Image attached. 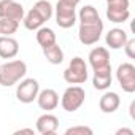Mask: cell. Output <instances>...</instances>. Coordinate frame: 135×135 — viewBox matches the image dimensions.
I'll list each match as a JSON object with an SVG mask.
<instances>
[{"label": "cell", "instance_id": "obj_18", "mask_svg": "<svg viewBox=\"0 0 135 135\" xmlns=\"http://www.w3.org/2000/svg\"><path fill=\"white\" fill-rule=\"evenodd\" d=\"M43 54H45L46 60L52 65H59L64 62V51L57 43H54L48 48H43Z\"/></svg>", "mask_w": 135, "mask_h": 135}, {"label": "cell", "instance_id": "obj_28", "mask_svg": "<svg viewBox=\"0 0 135 135\" xmlns=\"http://www.w3.org/2000/svg\"><path fill=\"white\" fill-rule=\"evenodd\" d=\"M64 2H67V3H72V5H75V7H76V5L80 3V0H64Z\"/></svg>", "mask_w": 135, "mask_h": 135}, {"label": "cell", "instance_id": "obj_13", "mask_svg": "<svg viewBox=\"0 0 135 135\" xmlns=\"http://www.w3.org/2000/svg\"><path fill=\"white\" fill-rule=\"evenodd\" d=\"M19 52V43L13 37L0 35V57L2 59H13Z\"/></svg>", "mask_w": 135, "mask_h": 135}, {"label": "cell", "instance_id": "obj_5", "mask_svg": "<svg viewBox=\"0 0 135 135\" xmlns=\"http://www.w3.org/2000/svg\"><path fill=\"white\" fill-rule=\"evenodd\" d=\"M56 22L62 29H70L76 22V7L67 3L64 0H57L56 3Z\"/></svg>", "mask_w": 135, "mask_h": 135}, {"label": "cell", "instance_id": "obj_12", "mask_svg": "<svg viewBox=\"0 0 135 135\" xmlns=\"http://www.w3.org/2000/svg\"><path fill=\"white\" fill-rule=\"evenodd\" d=\"M113 76H111V65L108 67H102V69L94 70V76H92V86L97 91H107L111 86Z\"/></svg>", "mask_w": 135, "mask_h": 135}, {"label": "cell", "instance_id": "obj_16", "mask_svg": "<svg viewBox=\"0 0 135 135\" xmlns=\"http://www.w3.org/2000/svg\"><path fill=\"white\" fill-rule=\"evenodd\" d=\"M35 38H37V43L41 46V49H43V48H48V46H51V45H54V43H57V38H56L54 30L49 29V27H43V26H41L40 29H37Z\"/></svg>", "mask_w": 135, "mask_h": 135}, {"label": "cell", "instance_id": "obj_3", "mask_svg": "<svg viewBox=\"0 0 135 135\" xmlns=\"http://www.w3.org/2000/svg\"><path fill=\"white\" fill-rule=\"evenodd\" d=\"M84 100H86V91L81 86L73 84V86H69L64 91V94L60 97V105L65 111L73 113L83 107Z\"/></svg>", "mask_w": 135, "mask_h": 135}, {"label": "cell", "instance_id": "obj_1", "mask_svg": "<svg viewBox=\"0 0 135 135\" xmlns=\"http://www.w3.org/2000/svg\"><path fill=\"white\" fill-rule=\"evenodd\" d=\"M27 73V64L21 59L8 60L0 65V86L10 88L18 84Z\"/></svg>", "mask_w": 135, "mask_h": 135}, {"label": "cell", "instance_id": "obj_8", "mask_svg": "<svg viewBox=\"0 0 135 135\" xmlns=\"http://www.w3.org/2000/svg\"><path fill=\"white\" fill-rule=\"evenodd\" d=\"M24 15H26L24 7L19 2H16V0H0V18L21 22Z\"/></svg>", "mask_w": 135, "mask_h": 135}, {"label": "cell", "instance_id": "obj_7", "mask_svg": "<svg viewBox=\"0 0 135 135\" xmlns=\"http://www.w3.org/2000/svg\"><path fill=\"white\" fill-rule=\"evenodd\" d=\"M116 80L124 92H135V65L130 62H124L116 70Z\"/></svg>", "mask_w": 135, "mask_h": 135}, {"label": "cell", "instance_id": "obj_29", "mask_svg": "<svg viewBox=\"0 0 135 135\" xmlns=\"http://www.w3.org/2000/svg\"><path fill=\"white\" fill-rule=\"evenodd\" d=\"M133 108H135V102H132V103H130V116H132V119L135 118V116H133Z\"/></svg>", "mask_w": 135, "mask_h": 135}, {"label": "cell", "instance_id": "obj_6", "mask_svg": "<svg viewBox=\"0 0 135 135\" xmlns=\"http://www.w3.org/2000/svg\"><path fill=\"white\" fill-rule=\"evenodd\" d=\"M40 92V83L35 78H22L16 86V99L21 103H32Z\"/></svg>", "mask_w": 135, "mask_h": 135}, {"label": "cell", "instance_id": "obj_11", "mask_svg": "<svg viewBox=\"0 0 135 135\" xmlns=\"http://www.w3.org/2000/svg\"><path fill=\"white\" fill-rule=\"evenodd\" d=\"M88 60H89V65L92 67V70H97V69H102V67L111 65L110 64V52L103 46H97V48L91 49V52L88 56Z\"/></svg>", "mask_w": 135, "mask_h": 135}, {"label": "cell", "instance_id": "obj_9", "mask_svg": "<svg viewBox=\"0 0 135 135\" xmlns=\"http://www.w3.org/2000/svg\"><path fill=\"white\" fill-rule=\"evenodd\" d=\"M57 129H59V119L49 111H46L37 119V132L40 135H52L57 132Z\"/></svg>", "mask_w": 135, "mask_h": 135}, {"label": "cell", "instance_id": "obj_25", "mask_svg": "<svg viewBox=\"0 0 135 135\" xmlns=\"http://www.w3.org/2000/svg\"><path fill=\"white\" fill-rule=\"evenodd\" d=\"M122 48H124L129 59H135V40L133 38H127V41H126V45Z\"/></svg>", "mask_w": 135, "mask_h": 135}, {"label": "cell", "instance_id": "obj_21", "mask_svg": "<svg viewBox=\"0 0 135 135\" xmlns=\"http://www.w3.org/2000/svg\"><path fill=\"white\" fill-rule=\"evenodd\" d=\"M33 8L38 11V15L43 18L45 22L49 21V19L52 18V11H54V8H52L51 2H48V0H38V2L33 5Z\"/></svg>", "mask_w": 135, "mask_h": 135}, {"label": "cell", "instance_id": "obj_15", "mask_svg": "<svg viewBox=\"0 0 135 135\" xmlns=\"http://www.w3.org/2000/svg\"><path fill=\"white\" fill-rule=\"evenodd\" d=\"M119 105H121V99H119V95L116 94V92H105L102 97H100V100H99V108H100V111L102 113H107V114H110V113H114L118 108H119Z\"/></svg>", "mask_w": 135, "mask_h": 135}, {"label": "cell", "instance_id": "obj_17", "mask_svg": "<svg viewBox=\"0 0 135 135\" xmlns=\"http://www.w3.org/2000/svg\"><path fill=\"white\" fill-rule=\"evenodd\" d=\"M22 22H24V27H26L27 30H37V29H40V27L45 24L43 18L38 15V11H37L35 8H30V10L24 15Z\"/></svg>", "mask_w": 135, "mask_h": 135}, {"label": "cell", "instance_id": "obj_2", "mask_svg": "<svg viewBox=\"0 0 135 135\" xmlns=\"http://www.w3.org/2000/svg\"><path fill=\"white\" fill-rule=\"evenodd\" d=\"M88 64L83 57L76 56L70 60L69 67L64 70V80L69 84H83L88 81Z\"/></svg>", "mask_w": 135, "mask_h": 135}, {"label": "cell", "instance_id": "obj_14", "mask_svg": "<svg viewBox=\"0 0 135 135\" xmlns=\"http://www.w3.org/2000/svg\"><path fill=\"white\" fill-rule=\"evenodd\" d=\"M127 32L124 29H119V27H114V29H110L107 37H105V41H107V46L110 49H121L126 41H127Z\"/></svg>", "mask_w": 135, "mask_h": 135}, {"label": "cell", "instance_id": "obj_24", "mask_svg": "<svg viewBox=\"0 0 135 135\" xmlns=\"http://www.w3.org/2000/svg\"><path fill=\"white\" fill-rule=\"evenodd\" d=\"M130 2L129 0H107V8L113 10H129Z\"/></svg>", "mask_w": 135, "mask_h": 135}, {"label": "cell", "instance_id": "obj_27", "mask_svg": "<svg viewBox=\"0 0 135 135\" xmlns=\"http://www.w3.org/2000/svg\"><path fill=\"white\" fill-rule=\"evenodd\" d=\"M33 129H19V130H16L15 132V135H19V133H30V135H33Z\"/></svg>", "mask_w": 135, "mask_h": 135}, {"label": "cell", "instance_id": "obj_22", "mask_svg": "<svg viewBox=\"0 0 135 135\" xmlns=\"http://www.w3.org/2000/svg\"><path fill=\"white\" fill-rule=\"evenodd\" d=\"M18 27H19V22H18V21L0 18V35H7V37H11L13 33H16Z\"/></svg>", "mask_w": 135, "mask_h": 135}, {"label": "cell", "instance_id": "obj_4", "mask_svg": "<svg viewBox=\"0 0 135 135\" xmlns=\"http://www.w3.org/2000/svg\"><path fill=\"white\" fill-rule=\"evenodd\" d=\"M103 33V21H94V22H80L78 29V38L83 45L91 46L95 45Z\"/></svg>", "mask_w": 135, "mask_h": 135}, {"label": "cell", "instance_id": "obj_23", "mask_svg": "<svg viewBox=\"0 0 135 135\" xmlns=\"http://www.w3.org/2000/svg\"><path fill=\"white\" fill-rule=\"evenodd\" d=\"M92 129L88 126H73L65 130V135H92Z\"/></svg>", "mask_w": 135, "mask_h": 135}, {"label": "cell", "instance_id": "obj_10", "mask_svg": "<svg viewBox=\"0 0 135 135\" xmlns=\"http://www.w3.org/2000/svg\"><path fill=\"white\" fill-rule=\"evenodd\" d=\"M37 103H38V107L41 108V110H45V111H52V110H56L57 108V105H59V94L54 91V89H43V91H40L38 92V95H37Z\"/></svg>", "mask_w": 135, "mask_h": 135}, {"label": "cell", "instance_id": "obj_20", "mask_svg": "<svg viewBox=\"0 0 135 135\" xmlns=\"http://www.w3.org/2000/svg\"><path fill=\"white\" fill-rule=\"evenodd\" d=\"M78 19H80V22H94V21L100 19V15L92 5H84L78 13Z\"/></svg>", "mask_w": 135, "mask_h": 135}, {"label": "cell", "instance_id": "obj_26", "mask_svg": "<svg viewBox=\"0 0 135 135\" xmlns=\"http://www.w3.org/2000/svg\"><path fill=\"white\" fill-rule=\"evenodd\" d=\"M122 133H126V135H133V130L132 129H118L116 130V135H122Z\"/></svg>", "mask_w": 135, "mask_h": 135}, {"label": "cell", "instance_id": "obj_19", "mask_svg": "<svg viewBox=\"0 0 135 135\" xmlns=\"http://www.w3.org/2000/svg\"><path fill=\"white\" fill-rule=\"evenodd\" d=\"M107 18L113 24H124L130 18V11L129 10H113V8H107Z\"/></svg>", "mask_w": 135, "mask_h": 135}]
</instances>
